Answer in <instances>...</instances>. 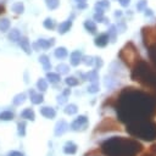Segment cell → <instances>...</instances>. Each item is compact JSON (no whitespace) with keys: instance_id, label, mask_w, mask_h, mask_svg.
Segmentation results:
<instances>
[{"instance_id":"16","label":"cell","mask_w":156,"mask_h":156,"mask_svg":"<svg viewBox=\"0 0 156 156\" xmlns=\"http://www.w3.org/2000/svg\"><path fill=\"white\" fill-rule=\"evenodd\" d=\"M18 41H20L21 48L24 50V52H26V54H30V44H29L28 38H26V37H21Z\"/></svg>"},{"instance_id":"7","label":"cell","mask_w":156,"mask_h":156,"mask_svg":"<svg viewBox=\"0 0 156 156\" xmlns=\"http://www.w3.org/2000/svg\"><path fill=\"white\" fill-rule=\"evenodd\" d=\"M119 129H121L119 123L108 117V118L102 119V122L96 126L95 132H111V130H119Z\"/></svg>"},{"instance_id":"35","label":"cell","mask_w":156,"mask_h":156,"mask_svg":"<svg viewBox=\"0 0 156 156\" xmlns=\"http://www.w3.org/2000/svg\"><path fill=\"white\" fill-rule=\"evenodd\" d=\"M12 118H13V113L11 111H4L0 113V119L2 121H10Z\"/></svg>"},{"instance_id":"49","label":"cell","mask_w":156,"mask_h":156,"mask_svg":"<svg viewBox=\"0 0 156 156\" xmlns=\"http://www.w3.org/2000/svg\"><path fill=\"white\" fill-rule=\"evenodd\" d=\"M95 11H96V13H101V15H104V9L100 7V6H96V5H95Z\"/></svg>"},{"instance_id":"4","label":"cell","mask_w":156,"mask_h":156,"mask_svg":"<svg viewBox=\"0 0 156 156\" xmlns=\"http://www.w3.org/2000/svg\"><path fill=\"white\" fill-rule=\"evenodd\" d=\"M127 133L134 138L152 141L156 139V123L151 119L134 121L127 124Z\"/></svg>"},{"instance_id":"48","label":"cell","mask_w":156,"mask_h":156,"mask_svg":"<svg viewBox=\"0 0 156 156\" xmlns=\"http://www.w3.org/2000/svg\"><path fill=\"white\" fill-rule=\"evenodd\" d=\"M9 156H23V154L20 152V151H11V152L9 154Z\"/></svg>"},{"instance_id":"6","label":"cell","mask_w":156,"mask_h":156,"mask_svg":"<svg viewBox=\"0 0 156 156\" xmlns=\"http://www.w3.org/2000/svg\"><path fill=\"white\" fill-rule=\"evenodd\" d=\"M143 44L146 49L156 45V28L151 26H145L141 28Z\"/></svg>"},{"instance_id":"9","label":"cell","mask_w":156,"mask_h":156,"mask_svg":"<svg viewBox=\"0 0 156 156\" xmlns=\"http://www.w3.org/2000/svg\"><path fill=\"white\" fill-rule=\"evenodd\" d=\"M108 35H107V33H102V34H100V35H98L96 38H95V40H94V43H95V45L96 46H99V48H104V46H106L107 44H108Z\"/></svg>"},{"instance_id":"18","label":"cell","mask_w":156,"mask_h":156,"mask_svg":"<svg viewBox=\"0 0 156 156\" xmlns=\"http://www.w3.org/2000/svg\"><path fill=\"white\" fill-rule=\"evenodd\" d=\"M82 76H83V78H84V79H87V80H90V82H93V83H96V80L99 79V76H98V72H96V69L89 71L87 74H82Z\"/></svg>"},{"instance_id":"56","label":"cell","mask_w":156,"mask_h":156,"mask_svg":"<svg viewBox=\"0 0 156 156\" xmlns=\"http://www.w3.org/2000/svg\"><path fill=\"white\" fill-rule=\"evenodd\" d=\"M76 1H77V2H85L87 0H76Z\"/></svg>"},{"instance_id":"10","label":"cell","mask_w":156,"mask_h":156,"mask_svg":"<svg viewBox=\"0 0 156 156\" xmlns=\"http://www.w3.org/2000/svg\"><path fill=\"white\" fill-rule=\"evenodd\" d=\"M67 129H68V124H67L65 121H60V122H57L56 126H55V135H56V136L62 135Z\"/></svg>"},{"instance_id":"40","label":"cell","mask_w":156,"mask_h":156,"mask_svg":"<svg viewBox=\"0 0 156 156\" xmlns=\"http://www.w3.org/2000/svg\"><path fill=\"white\" fill-rule=\"evenodd\" d=\"M95 5H96V6H100V7H102V9H108V7H110L108 0H100V1H98Z\"/></svg>"},{"instance_id":"50","label":"cell","mask_w":156,"mask_h":156,"mask_svg":"<svg viewBox=\"0 0 156 156\" xmlns=\"http://www.w3.org/2000/svg\"><path fill=\"white\" fill-rule=\"evenodd\" d=\"M144 11H145V16H149V17H151V16L154 15L152 10H150V9H145Z\"/></svg>"},{"instance_id":"21","label":"cell","mask_w":156,"mask_h":156,"mask_svg":"<svg viewBox=\"0 0 156 156\" xmlns=\"http://www.w3.org/2000/svg\"><path fill=\"white\" fill-rule=\"evenodd\" d=\"M84 27H85V29H87L89 33H91V34H94V33L96 32V24H95L94 21L87 20V21L84 22Z\"/></svg>"},{"instance_id":"25","label":"cell","mask_w":156,"mask_h":156,"mask_svg":"<svg viewBox=\"0 0 156 156\" xmlns=\"http://www.w3.org/2000/svg\"><path fill=\"white\" fill-rule=\"evenodd\" d=\"M67 49L66 48H63V46H58L56 50H55V56L57 57V58H65L66 56H67Z\"/></svg>"},{"instance_id":"1","label":"cell","mask_w":156,"mask_h":156,"mask_svg":"<svg viewBox=\"0 0 156 156\" xmlns=\"http://www.w3.org/2000/svg\"><path fill=\"white\" fill-rule=\"evenodd\" d=\"M115 107L122 123L150 119L156 113V93H147L134 87L123 88L113 100H108Z\"/></svg>"},{"instance_id":"28","label":"cell","mask_w":156,"mask_h":156,"mask_svg":"<svg viewBox=\"0 0 156 156\" xmlns=\"http://www.w3.org/2000/svg\"><path fill=\"white\" fill-rule=\"evenodd\" d=\"M24 100H26V94H23V93L17 94V95L13 98V105L18 106V105L23 104V102H24Z\"/></svg>"},{"instance_id":"33","label":"cell","mask_w":156,"mask_h":156,"mask_svg":"<svg viewBox=\"0 0 156 156\" xmlns=\"http://www.w3.org/2000/svg\"><path fill=\"white\" fill-rule=\"evenodd\" d=\"M45 2H46V6L50 10H55L60 5V0H45Z\"/></svg>"},{"instance_id":"13","label":"cell","mask_w":156,"mask_h":156,"mask_svg":"<svg viewBox=\"0 0 156 156\" xmlns=\"http://www.w3.org/2000/svg\"><path fill=\"white\" fill-rule=\"evenodd\" d=\"M63 152L67 154V155H73L77 152V145L72 141H67L63 146Z\"/></svg>"},{"instance_id":"26","label":"cell","mask_w":156,"mask_h":156,"mask_svg":"<svg viewBox=\"0 0 156 156\" xmlns=\"http://www.w3.org/2000/svg\"><path fill=\"white\" fill-rule=\"evenodd\" d=\"M46 79H48L50 83H57V82H60L61 77H60V74H58V73L48 72V74H46Z\"/></svg>"},{"instance_id":"11","label":"cell","mask_w":156,"mask_h":156,"mask_svg":"<svg viewBox=\"0 0 156 156\" xmlns=\"http://www.w3.org/2000/svg\"><path fill=\"white\" fill-rule=\"evenodd\" d=\"M82 52L79 51V50H76V51H73L72 54H71V56H69V60H71V65L72 66H78L80 62H82Z\"/></svg>"},{"instance_id":"51","label":"cell","mask_w":156,"mask_h":156,"mask_svg":"<svg viewBox=\"0 0 156 156\" xmlns=\"http://www.w3.org/2000/svg\"><path fill=\"white\" fill-rule=\"evenodd\" d=\"M77 7H78V9H85V7H87V4H85V2H78V4H77Z\"/></svg>"},{"instance_id":"54","label":"cell","mask_w":156,"mask_h":156,"mask_svg":"<svg viewBox=\"0 0 156 156\" xmlns=\"http://www.w3.org/2000/svg\"><path fill=\"white\" fill-rule=\"evenodd\" d=\"M121 16H122V11L121 10H117L115 12V17H121Z\"/></svg>"},{"instance_id":"42","label":"cell","mask_w":156,"mask_h":156,"mask_svg":"<svg viewBox=\"0 0 156 156\" xmlns=\"http://www.w3.org/2000/svg\"><path fill=\"white\" fill-rule=\"evenodd\" d=\"M105 87H106V88H108V89H111V88H113V87H115V83H113L112 78H108V77H106V78H105Z\"/></svg>"},{"instance_id":"34","label":"cell","mask_w":156,"mask_h":156,"mask_svg":"<svg viewBox=\"0 0 156 156\" xmlns=\"http://www.w3.org/2000/svg\"><path fill=\"white\" fill-rule=\"evenodd\" d=\"M56 69H57V72H58L60 74H66V73H68L69 67H68L67 65H65V63H60V65H57Z\"/></svg>"},{"instance_id":"20","label":"cell","mask_w":156,"mask_h":156,"mask_svg":"<svg viewBox=\"0 0 156 156\" xmlns=\"http://www.w3.org/2000/svg\"><path fill=\"white\" fill-rule=\"evenodd\" d=\"M11 10H12L15 13L21 15V13H23V11H24V5H23V2H21V1L15 2V4H12Z\"/></svg>"},{"instance_id":"47","label":"cell","mask_w":156,"mask_h":156,"mask_svg":"<svg viewBox=\"0 0 156 156\" xmlns=\"http://www.w3.org/2000/svg\"><path fill=\"white\" fill-rule=\"evenodd\" d=\"M119 1V4L123 6V7H127L128 5H129V2H130V0H118Z\"/></svg>"},{"instance_id":"41","label":"cell","mask_w":156,"mask_h":156,"mask_svg":"<svg viewBox=\"0 0 156 156\" xmlns=\"http://www.w3.org/2000/svg\"><path fill=\"white\" fill-rule=\"evenodd\" d=\"M88 91H89V93H91V94L98 93V91H99V84H98V83H93L91 85H89V87H88Z\"/></svg>"},{"instance_id":"29","label":"cell","mask_w":156,"mask_h":156,"mask_svg":"<svg viewBox=\"0 0 156 156\" xmlns=\"http://www.w3.org/2000/svg\"><path fill=\"white\" fill-rule=\"evenodd\" d=\"M10 28V21L7 18H0V30L6 32Z\"/></svg>"},{"instance_id":"53","label":"cell","mask_w":156,"mask_h":156,"mask_svg":"<svg viewBox=\"0 0 156 156\" xmlns=\"http://www.w3.org/2000/svg\"><path fill=\"white\" fill-rule=\"evenodd\" d=\"M143 156H156V154H155L154 151H151V150H150L149 152H146V154H144Z\"/></svg>"},{"instance_id":"30","label":"cell","mask_w":156,"mask_h":156,"mask_svg":"<svg viewBox=\"0 0 156 156\" xmlns=\"http://www.w3.org/2000/svg\"><path fill=\"white\" fill-rule=\"evenodd\" d=\"M77 111H78V107H77L74 104L67 105V106L65 107V113H67V115H74Z\"/></svg>"},{"instance_id":"32","label":"cell","mask_w":156,"mask_h":156,"mask_svg":"<svg viewBox=\"0 0 156 156\" xmlns=\"http://www.w3.org/2000/svg\"><path fill=\"white\" fill-rule=\"evenodd\" d=\"M37 88H38L40 91H45V90L48 89V82H46L45 79L40 78V79L38 80V83H37Z\"/></svg>"},{"instance_id":"23","label":"cell","mask_w":156,"mask_h":156,"mask_svg":"<svg viewBox=\"0 0 156 156\" xmlns=\"http://www.w3.org/2000/svg\"><path fill=\"white\" fill-rule=\"evenodd\" d=\"M20 38H21V33H20L18 29L15 28V29H11V30H10V33H9V39H10L11 41H18Z\"/></svg>"},{"instance_id":"22","label":"cell","mask_w":156,"mask_h":156,"mask_svg":"<svg viewBox=\"0 0 156 156\" xmlns=\"http://www.w3.org/2000/svg\"><path fill=\"white\" fill-rule=\"evenodd\" d=\"M39 61H40V63L43 65V67H44L45 71H49V69L51 68V63H50V60H49L48 55H41V56L39 57Z\"/></svg>"},{"instance_id":"5","label":"cell","mask_w":156,"mask_h":156,"mask_svg":"<svg viewBox=\"0 0 156 156\" xmlns=\"http://www.w3.org/2000/svg\"><path fill=\"white\" fill-rule=\"evenodd\" d=\"M118 57H119V60H121L126 66H128V67H130V68L140 60L138 49H136V46L134 45V43H132V41H128V43L119 50Z\"/></svg>"},{"instance_id":"39","label":"cell","mask_w":156,"mask_h":156,"mask_svg":"<svg viewBox=\"0 0 156 156\" xmlns=\"http://www.w3.org/2000/svg\"><path fill=\"white\" fill-rule=\"evenodd\" d=\"M94 21H96V22H105V23H107V18H106V17H104V15H101V13H95V15H94Z\"/></svg>"},{"instance_id":"44","label":"cell","mask_w":156,"mask_h":156,"mask_svg":"<svg viewBox=\"0 0 156 156\" xmlns=\"http://www.w3.org/2000/svg\"><path fill=\"white\" fill-rule=\"evenodd\" d=\"M24 127H26V123H24V122H22V123H18V133H20L21 135H24V134H26Z\"/></svg>"},{"instance_id":"27","label":"cell","mask_w":156,"mask_h":156,"mask_svg":"<svg viewBox=\"0 0 156 156\" xmlns=\"http://www.w3.org/2000/svg\"><path fill=\"white\" fill-rule=\"evenodd\" d=\"M21 117L22 118H27V119H30V121H34V118H35V115H34V112H33V110H30V108H26L22 113H21Z\"/></svg>"},{"instance_id":"43","label":"cell","mask_w":156,"mask_h":156,"mask_svg":"<svg viewBox=\"0 0 156 156\" xmlns=\"http://www.w3.org/2000/svg\"><path fill=\"white\" fill-rule=\"evenodd\" d=\"M126 24L123 23V22H121V23H118V26L116 27V29H117V33L119 32V33H124V30H126Z\"/></svg>"},{"instance_id":"46","label":"cell","mask_w":156,"mask_h":156,"mask_svg":"<svg viewBox=\"0 0 156 156\" xmlns=\"http://www.w3.org/2000/svg\"><path fill=\"white\" fill-rule=\"evenodd\" d=\"M57 101H58V104H65V102L67 101V99H66V96L62 94L61 96H58V98H57Z\"/></svg>"},{"instance_id":"19","label":"cell","mask_w":156,"mask_h":156,"mask_svg":"<svg viewBox=\"0 0 156 156\" xmlns=\"http://www.w3.org/2000/svg\"><path fill=\"white\" fill-rule=\"evenodd\" d=\"M29 95H30V101H32L33 104H35V105L41 104L43 100H44L43 95H41V94H37L34 90H30V91H29Z\"/></svg>"},{"instance_id":"3","label":"cell","mask_w":156,"mask_h":156,"mask_svg":"<svg viewBox=\"0 0 156 156\" xmlns=\"http://www.w3.org/2000/svg\"><path fill=\"white\" fill-rule=\"evenodd\" d=\"M130 78L134 82L143 85L144 88H146V89L149 88L156 93V71L146 61L139 60L132 67Z\"/></svg>"},{"instance_id":"55","label":"cell","mask_w":156,"mask_h":156,"mask_svg":"<svg viewBox=\"0 0 156 156\" xmlns=\"http://www.w3.org/2000/svg\"><path fill=\"white\" fill-rule=\"evenodd\" d=\"M4 12H5V6H4V5H1V4H0V15H2V13H4Z\"/></svg>"},{"instance_id":"14","label":"cell","mask_w":156,"mask_h":156,"mask_svg":"<svg viewBox=\"0 0 156 156\" xmlns=\"http://www.w3.org/2000/svg\"><path fill=\"white\" fill-rule=\"evenodd\" d=\"M147 55H149V58L151 61V66L156 71V45H154V46L147 49Z\"/></svg>"},{"instance_id":"36","label":"cell","mask_w":156,"mask_h":156,"mask_svg":"<svg viewBox=\"0 0 156 156\" xmlns=\"http://www.w3.org/2000/svg\"><path fill=\"white\" fill-rule=\"evenodd\" d=\"M43 24H44V27H45L46 29H54V27H55V22H54V20L50 18V17L45 18V21H44Z\"/></svg>"},{"instance_id":"8","label":"cell","mask_w":156,"mask_h":156,"mask_svg":"<svg viewBox=\"0 0 156 156\" xmlns=\"http://www.w3.org/2000/svg\"><path fill=\"white\" fill-rule=\"evenodd\" d=\"M87 124H88V118H87V116H79V117H77V118L73 121V123L71 124V128H72L73 130H79V129H84V128L87 127Z\"/></svg>"},{"instance_id":"38","label":"cell","mask_w":156,"mask_h":156,"mask_svg":"<svg viewBox=\"0 0 156 156\" xmlns=\"http://www.w3.org/2000/svg\"><path fill=\"white\" fill-rule=\"evenodd\" d=\"M146 5H147V1H146V0H140V1L136 4L138 11H144V10L146 9Z\"/></svg>"},{"instance_id":"52","label":"cell","mask_w":156,"mask_h":156,"mask_svg":"<svg viewBox=\"0 0 156 156\" xmlns=\"http://www.w3.org/2000/svg\"><path fill=\"white\" fill-rule=\"evenodd\" d=\"M69 94H71V89H69V88H67V89L63 90V95H65V96H68Z\"/></svg>"},{"instance_id":"24","label":"cell","mask_w":156,"mask_h":156,"mask_svg":"<svg viewBox=\"0 0 156 156\" xmlns=\"http://www.w3.org/2000/svg\"><path fill=\"white\" fill-rule=\"evenodd\" d=\"M107 35H108V39H110L111 43H115V41H116V35H117L116 26H110L108 32H107Z\"/></svg>"},{"instance_id":"12","label":"cell","mask_w":156,"mask_h":156,"mask_svg":"<svg viewBox=\"0 0 156 156\" xmlns=\"http://www.w3.org/2000/svg\"><path fill=\"white\" fill-rule=\"evenodd\" d=\"M72 18H68L67 21L60 23V26H58V33L60 34H65V33H67L71 29V27H72Z\"/></svg>"},{"instance_id":"15","label":"cell","mask_w":156,"mask_h":156,"mask_svg":"<svg viewBox=\"0 0 156 156\" xmlns=\"http://www.w3.org/2000/svg\"><path fill=\"white\" fill-rule=\"evenodd\" d=\"M37 44L43 49H49L50 46H52L55 44V39L54 38H51V39H39Z\"/></svg>"},{"instance_id":"37","label":"cell","mask_w":156,"mask_h":156,"mask_svg":"<svg viewBox=\"0 0 156 156\" xmlns=\"http://www.w3.org/2000/svg\"><path fill=\"white\" fill-rule=\"evenodd\" d=\"M82 62L87 66H93L94 63V57L93 56H82Z\"/></svg>"},{"instance_id":"31","label":"cell","mask_w":156,"mask_h":156,"mask_svg":"<svg viewBox=\"0 0 156 156\" xmlns=\"http://www.w3.org/2000/svg\"><path fill=\"white\" fill-rule=\"evenodd\" d=\"M65 82H66V84H67L68 87H76V85L79 84V80H78L76 77H67V78L65 79Z\"/></svg>"},{"instance_id":"17","label":"cell","mask_w":156,"mask_h":156,"mask_svg":"<svg viewBox=\"0 0 156 156\" xmlns=\"http://www.w3.org/2000/svg\"><path fill=\"white\" fill-rule=\"evenodd\" d=\"M40 113H41L44 117H46V118H54L55 115H56L55 110H54L52 107H48V106L40 108Z\"/></svg>"},{"instance_id":"45","label":"cell","mask_w":156,"mask_h":156,"mask_svg":"<svg viewBox=\"0 0 156 156\" xmlns=\"http://www.w3.org/2000/svg\"><path fill=\"white\" fill-rule=\"evenodd\" d=\"M94 60H95V65H96V67L99 68V67H101L102 65H104V62H102V58L101 57H94Z\"/></svg>"},{"instance_id":"2","label":"cell","mask_w":156,"mask_h":156,"mask_svg":"<svg viewBox=\"0 0 156 156\" xmlns=\"http://www.w3.org/2000/svg\"><path fill=\"white\" fill-rule=\"evenodd\" d=\"M100 149L105 156H136L143 151V145L134 139L112 136L105 140Z\"/></svg>"}]
</instances>
